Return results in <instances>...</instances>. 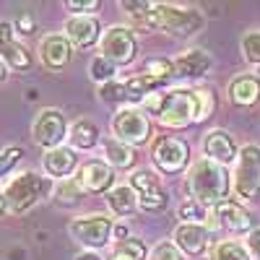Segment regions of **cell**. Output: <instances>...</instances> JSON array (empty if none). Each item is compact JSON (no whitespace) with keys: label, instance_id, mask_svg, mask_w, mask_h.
Returning a JSON list of instances; mask_svg holds the SVG:
<instances>
[{"label":"cell","instance_id":"1","mask_svg":"<svg viewBox=\"0 0 260 260\" xmlns=\"http://www.w3.org/2000/svg\"><path fill=\"white\" fill-rule=\"evenodd\" d=\"M146 112L156 115V120L164 127L180 130L192 122H203L213 110H216V99L211 91H192V89H169V91H156L151 94L146 102Z\"/></svg>","mask_w":260,"mask_h":260},{"label":"cell","instance_id":"2","mask_svg":"<svg viewBox=\"0 0 260 260\" xmlns=\"http://www.w3.org/2000/svg\"><path fill=\"white\" fill-rule=\"evenodd\" d=\"M185 187H187L192 201H198L201 206L216 208L219 203L229 201L226 195L232 190V180H229L226 167H221V164H216V161L203 156L198 161H192V167L187 172Z\"/></svg>","mask_w":260,"mask_h":260},{"label":"cell","instance_id":"3","mask_svg":"<svg viewBox=\"0 0 260 260\" xmlns=\"http://www.w3.org/2000/svg\"><path fill=\"white\" fill-rule=\"evenodd\" d=\"M203 16L195 8H180V6H169V3H159L151 6V13L146 18V26L151 29H161L167 34H177V37H187L203 29Z\"/></svg>","mask_w":260,"mask_h":260},{"label":"cell","instance_id":"4","mask_svg":"<svg viewBox=\"0 0 260 260\" xmlns=\"http://www.w3.org/2000/svg\"><path fill=\"white\" fill-rule=\"evenodd\" d=\"M52 192V180L42 177L37 172H24L8 182L6 187V201H8V211L11 213H26L31 211L42 198H47Z\"/></svg>","mask_w":260,"mask_h":260},{"label":"cell","instance_id":"5","mask_svg":"<svg viewBox=\"0 0 260 260\" xmlns=\"http://www.w3.org/2000/svg\"><path fill=\"white\" fill-rule=\"evenodd\" d=\"M161 86L164 81L148 76V73H141L127 81H110V83L99 86V99L107 104H136V102H146Z\"/></svg>","mask_w":260,"mask_h":260},{"label":"cell","instance_id":"6","mask_svg":"<svg viewBox=\"0 0 260 260\" xmlns=\"http://www.w3.org/2000/svg\"><path fill=\"white\" fill-rule=\"evenodd\" d=\"M234 192L245 201L260 198V146L247 143L240 151L234 169Z\"/></svg>","mask_w":260,"mask_h":260},{"label":"cell","instance_id":"7","mask_svg":"<svg viewBox=\"0 0 260 260\" xmlns=\"http://www.w3.org/2000/svg\"><path fill=\"white\" fill-rule=\"evenodd\" d=\"M68 232L71 237L83 245L86 250H99L104 247L107 242L112 240V232H115V224L110 216H102V213H94V216H78L68 224Z\"/></svg>","mask_w":260,"mask_h":260},{"label":"cell","instance_id":"8","mask_svg":"<svg viewBox=\"0 0 260 260\" xmlns=\"http://www.w3.org/2000/svg\"><path fill=\"white\" fill-rule=\"evenodd\" d=\"M99 50L102 57H107L115 68H120V65H130L136 60L138 42L127 26H110L99 39Z\"/></svg>","mask_w":260,"mask_h":260},{"label":"cell","instance_id":"9","mask_svg":"<svg viewBox=\"0 0 260 260\" xmlns=\"http://www.w3.org/2000/svg\"><path fill=\"white\" fill-rule=\"evenodd\" d=\"M112 133L127 146H143L151 138V122L138 107H122L112 117Z\"/></svg>","mask_w":260,"mask_h":260},{"label":"cell","instance_id":"10","mask_svg":"<svg viewBox=\"0 0 260 260\" xmlns=\"http://www.w3.org/2000/svg\"><path fill=\"white\" fill-rule=\"evenodd\" d=\"M151 159H154L156 169L164 172V175H180V172H185V167L190 164V148L177 136H161L154 143Z\"/></svg>","mask_w":260,"mask_h":260},{"label":"cell","instance_id":"11","mask_svg":"<svg viewBox=\"0 0 260 260\" xmlns=\"http://www.w3.org/2000/svg\"><path fill=\"white\" fill-rule=\"evenodd\" d=\"M130 187L138 195V208L146 213H161L169 206V195L164 192V187L159 185L156 175L148 169H138L130 177Z\"/></svg>","mask_w":260,"mask_h":260},{"label":"cell","instance_id":"12","mask_svg":"<svg viewBox=\"0 0 260 260\" xmlns=\"http://www.w3.org/2000/svg\"><path fill=\"white\" fill-rule=\"evenodd\" d=\"M31 136L45 151L62 146V141L68 138V122H65V115L60 110H52V107L50 110H42L37 115L34 125H31Z\"/></svg>","mask_w":260,"mask_h":260},{"label":"cell","instance_id":"13","mask_svg":"<svg viewBox=\"0 0 260 260\" xmlns=\"http://www.w3.org/2000/svg\"><path fill=\"white\" fill-rule=\"evenodd\" d=\"M76 182L81 185L83 192H94V195H102V192H110L112 185H115V169L107 164V161H86L78 167V175H76Z\"/></svg>","mask_w":260,"mask_h":260},{"label":"cell","instance_id":"14","mask_svg":"<svg viewBox=\"0 0 260 260\" xmlns=\"http://www.w3.org/2000/svg\"><path fill=\"white\" fill-rule=\"evenodd\" d=\"M0 60H3L11 71H29L31 68V55L16 39V29L8 21L0 24Z\"/></svg>","mask_w":260,"mask_h":260},{"label":"cell","instance_id":"15","mask_svg":"<svg viewBox=\"0 0 260 260\" xmlns=\"http://www.w3.org/2000/svg\"><path fill=\"white\" fill-rule=\"evenodd\" d=\"M203 154L206 159L221 164V167H229L240 159V148H237L234 138L226 133V130L216 127V130H208L206 138H203Z\"/></svg>","mask_w":260,"mask_h":260},{"label":"cell","instance_id":"16","mask_svg":"<svg viewBox=\"0 0 260 260\" xmlns=\"http://www.w3.org/2000/svg\"><path fill=\"white\" fill-rule=\"evenodd\" d=\"M39 57L45 62V68L62 71V68H68V62L73 60V45L68 42L65 34H47L39 42Z\"/></svg>","mask_w":260,"mask_h":260},{"label":"cell","instance_id":"17","mask_svg":"<svg viewBox=\"0 0 260 260\" xmlns=\"http://www.w3.org/2000/svg\"><path fill=\"white\" fill-rule=\"evenodd\" d=\"M216 216V224H221L226 232L232 234H250L255 229V221L245 206H240L237 201H224L213 208Z\"/></svg>","mask_w":260,"mask_h":260},{"label":"cell","instance_id":"18","mask_svg":"<svg viewBox=\"0 0 260 260\" xmlns=\"http://www.w3.org/2000/svg\"><path fill=\"white\" fill-rule=\"evenodd\" d=\"M102 26L96 16H71L68 21H65V37H68V42L73 47H91L96 45V42L102 39Z\"/></svg>","mask_w":260,"mask_h":260},{"label":"cell","instance_id":"19","mask_svg":"<svg viewBox=\"0 0 260 260\" xmlns=\"http://www.w3.org/2000/svg\"><path fill=\"white\" fill-rule=\"evenodd\" d=\"M42 167H45L47 172V177L52 180H68L73 172L78 169V156H76V151L68 148V146H57V148H50L45 151V156H42Z\"/></svg>","mask_w":260,"mask_h":260},{"label":"cell","instance_id":"20","mask_svg":"<svg viewBox=\"0 0 260 260\" xmlns=\"http://www.w3.org/2000/svg\"><path fill=\"white\" fill-rule=\"evenodd\" d=\"M175 245L185 255H192V257L203 255L208 250V245H211L206 224H182L180 221L177 229H175Z\"/></svg>","mask_w":260,"mask_h":260},{"label":"cell","instance_id":"21","mask_svg":"<svg viewBox=\"0 0 260 260\" xmlns=\"http://www.w3.org/2000/svg\"><path fill=\"white\" fill-rule=\"evenodd\" d=\"M172 65H175V76H180V78H203L211 71L213 60L203 50H187L177 60H172Z\"/></svg>","mask_w":260,"mask_h":260},{"label":"cell","instance_id":"22","mask_svg":"<svg viewBox=\"0 0 260 260\" xmlns=\"http://www.w3.org/2000/svg\"><path fill=\"white\" fill-rule=\"evenodd\" d=\"M229 99L237 107H252L260 102V78L255 76H237L229 83Z\"/></svg>","mask_w":260,"mask_h":260},{"label":"cell","instance_id":"23","mask_svg":"<svg viewBox=\"0 0 260 260\" xmlns=\"http://www.w3.org/2000/svg\"><path fill=\"white\" fill-rule=\"evenodd\" d=\"M104 159L112 169H127L136 164V148L122 143L120 138H104Z\"/></svg>","mask_w":260,"mask_h":260},{"label":"cell","instance_id":"24","mask_svg":"<svg viewBox=\"0 0 260 260\" xmlns=\"http://www.w3.org/2000/svg\"><path fill=\"white\" fill-rule=\"evenodd\" d=\"M68 141L73 151H89L99 143V127L91 120H76L68 130Z\"/></svg>","mask_w":260,"mask_h":260},{"label":"cell","instance_id":"25","mask_svg":"<svg viewBox=\"0 0 260 260\" xmlns=\"http://www.w3.org/2000/svg\"><path fill=\"white\" fill-rule=\"evenodd\" d=\"M107 203H110L115 216H130L138 211V195L130 185H120L107 192Z\"/></svg>","mask_w":260,"mask_h":260},{"label":"cell","instance_id":"26","mask_svg":"<svg viewBox=\"0 0 260 260\" xmlns=\"http://www.w3.org/2000/svg\"><path fill=\"white\" fill-rule=\"evenodd\" d=\"M81 185L76 182V180H62V182H57V187L52 190V195H55V203L57 206H76L78 201H81Z\"/></svg>","mask_w":260,"mask_h":260},{"label":"cell","instance_id":"27","mask_svg":"<svg viewBox=\"0 0 260 260\" xmlns=\"http://www.w3.org/2000/svg\"><path fill=\"white\" fill-rule=\"evenodd\" d=\"M211 260H252L247 247L240 245V242H219L213 247V257Z\"/></svg>","mask_w":260,"mask_h":260},{"label":"cell","instance_id":"28","mask_svg":"<svg viewBox=\"0 0 260 260\" xmlns=\"http://www.w3.org/2000/svg\"><path fill=\"white\" fill-rule=\"evenodd\" d=\"M115 73H117V68H115V65L110 62V60H107V57H94L91 60V65H89V76L96 81V83H110V81H115Z\"/></svg>","mask_w":260,"mask_h":260},{"label":"cell","instance_id":"29","mask_svg":"<svg viewBox=\"0 0 260 260\" xmlns=\"http://www.w3.org/2000/svg\"><path fill=\"white\" fill-rule=\"evenodd\" d=\"M180 219H182V224H203L208 219L206 206H201L198 201H192V198L182 201L180 203Z\"/></svg>","mask_w":260,"mask_h":260},{"label":"cell","instance_id":"30","mask_svg":"<svg viewBox=\"0 0 260 260\" xmlns=\"http://www.w3.org/2000/svg\"><path fill=\"white\" fill-rule=\"evenodd\" d=\"M240 45H242V55H245V60L252 62V65H260V31H257V29L245 31Z\"/></svg>","mask_w":260,"mask_h":260},{"label":"cell","instance_id":"31","mask_svg":"<svg viewBox=\"0 0 260 260\" xmlns=\"http://www.w3.org/2000/svg\"><path fill=\"white\" fill-rule=\"evenodd\" d=\"M146 73L167 83L175 76V65H172V60H164V57H151V60H146Z\"/></svg>","mask_w":260,"mask_h":260},{"label":"cell","instance_id":"32","mask_svg":"<svg viewBox=\"0 0 260 260\" xmlns=\"http://www.w3.org/2000/svg\"><path fill=\"white\" fill-rule=\"evenodd\" d=\"M115 255H122V257H130V260H146V245H143L141 240H133V237H127V240L117 242Z\"/></svg>","mask_w":260,"mask_h":260},{"label":"cell","instance_id":"33","mask_svg":"<svg viewBox=\"0 0 260 260\" xmlns=\"http://www.w3.org/2000/svg\"><path fill=\"white\" fill-rule=\"evenodd\" d=\"M130 16H133L136 21H141V24H146V18L151 13V3H146V0H122L120 3Z\"/></svg>","mask_w":260,"mask_h":260},{"label":"cell","instance_id":"34","mask_svg":"<svg viewBox=\"0 0 260 260\" xmlns=\"http://www.w3.org/2000/svg\"><path fill=\"white\" fill-rule=\"evenodd\" d=\"M148 260H182V252L177 250L175 242H159L154 250H151Z\"/></svg>","mask_w":260,"mask_h":260},{"label":"cell","instance_id":"35","mask_svg":"<svg viewBox=\"0 0 260 260\" xmlns=\"http://www.w3.org/2000/svg\"><path fill=\"white\" fill-rule=\"evenodd\" d=\"M65 8L73 11V16H91L99 8V0H65Z\"/></svg>","mask_w":260,"mask_h":260},{"label":"cell","instance_id":"36","mask_svg":"<svg viewBox=\"0 0 260 260\" xmlns=\"http://www.w3.org/2000/svg\"><path fill=\"white\" fill-rule=\"evenodd\" d=\"M21 159V148H6V151H0V177H6L8 172L18 164Z\"/></svg>","mask_w":260,"mask_h":260},{"label":"cell","instance_id":"37","mask_svg":"<svg viewBox=\"0 0 260 260\" xmlns=\"http://www.w3.org/2000/svg\"><path fill=\"white\" fill-rule=\"evenodd\" d=\"M13 29H16V34L29 37V34H34V31H37V21H34V16H31V13H21V16L16 18Z\"/></svg>","mask_w":260,"mask_h":260},{"label":"cell","instance_id":"38","mask_svg":"<svg viewBox=\"0 0 260 260\" xmlns=\"http://www.w3.org/2000/svg\"><path fill=\"white\" fill-rule=\"evenodd\" d=\"M247 252H250V257L252 260H260V229H252L250 234H247Z\"/></svg>","mask_w":260,"mask_h":260},{"label":"cell","instance_id":"39","mask_svg":"<svg viewBox=\"0 0 260 260\" xmlns=\"http://www.w3.org/2000/svg\"><path fill=\"white\" fill-rule=\"evenodd\" d=\"M76 260H102V255H99V252H94V250H83Z\"/></svg>","mask_w":260,"mask_h":260},{"label":"cell","instance_id":"40","mask_svg":"<svg viewBox=\"0 0 260 260\" xmlns=\"http://www.w3.org/2000/svg\"><path fill=\"white\" fill-rule=\"evenodd\" d=\"M112 237L117 242H122V240H127V229L125 226H115V232H112Z\"/></svg>","mask_w":260,"mask_h":260},{"label":"cell","instance_id":"41","mask_svg":"<svg viewBox=\"0 0 260 260\" xmlns=\"http://www.w3.org/2000/svg\"><path fill=\"white\" fill-rule=\"evenodd\" d=\"M6 78H8V65H6L3 60H0V83H3Z\"/></svg>","mask_w":260,"mask_h":260},{"label":"cell","instance_id":"42","mask_svg":"<svg viewBox=\"0 0 260 260\" xmlns=\"http://www.w3.org/2000/svg\"><path fill=\"white\" fill-rule=\"evenodd\" d=\"M8 211V201H6V192H0V216Z\"/></svg>","mask_w":260,"mask_h":260},{"label":"cell","instance_id":"43","mask_svg":"<svg viewBox=\"0 0 260 260\" xmlns=\"http://www.w3.org/2000/svg\"><path fill=\"white\" fill-rule=\"evenodd\" d=\"M115 260H130V257H122V255H115Z\"/></svg>","mask_w":260,"mask_h":260}]
</instances>
